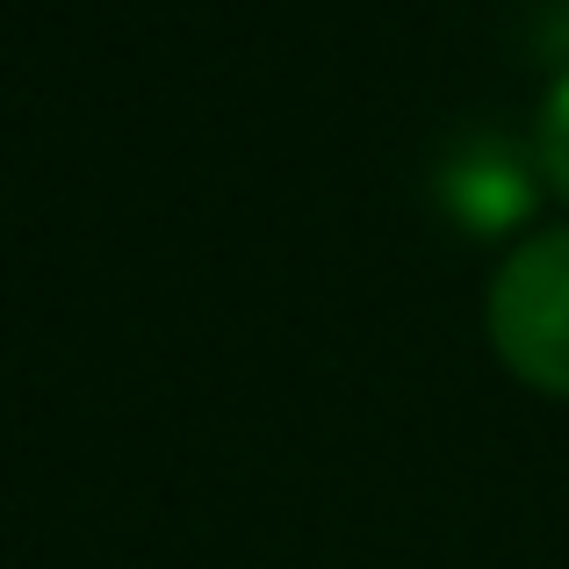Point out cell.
<instances>
[{
	"mask_svg": "<svg viewBox=\"0 0 569 569\" xmlns=\"http://www.w3.org/2000/svg\"><path fill=\"white\" fill-rule=\"evenodd\" d=\"M432 194L461 231H512L541 202V159L505 123H461L447 130L440 159H432Z\"/></svg>",
	"mask_w": 569,
	"mask_h": 569,
	"instance_id": "2",
	"label": "cell"
},
{
	"mask_svg": "<svg viewBox=\"0 0 569 569\" xmlns=\"http://www.w3.org/2000/svg\"><path fill=\"white\" fill-rule=\"evenodd\" d=\"M533 159H541V181L569 194V66L556 72L541 116H533Z\"/></svg>",
	"mask_w": 569,
	"mask_h": 569,
	"instance_id": "3",
	"label": "cell"
},
{
	"mask_svg": "<svg viewBox=\"0 0 569 569\" xmlns=\"http://www.w3.org/2000/svg\"><path fill=\"white\" fill-rule=\"evenodd\" d=\"M490 339L527 382L569 397V223L505 252L490 281Z\"/></svg>",
	"mask_w": 569,
	"mask_h": 569,
	"instance_id": "1",
	"label": "cell"
}]
</instances>
